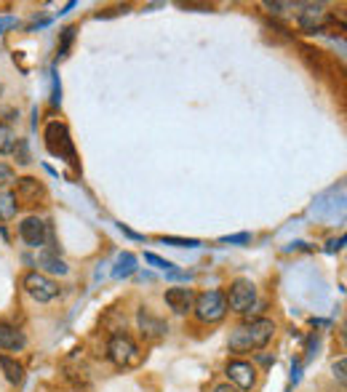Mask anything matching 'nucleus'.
I'll return each mask as SVG.
<instances>
[{"mask_svg": "<svg viewBox=\"0 0 347 392\" xmlns=\"http://www.w3.org/2000/svg\"><path fill=\"white\" fill-rule=\"evenodd\" d=\"M275 334V323L267 320V318H259V320H251L246 325H238L233 334H230V342L227 347L230 352H254L267 347V342Z\"/></svg>", "mask_w": 347, "mask_h": 392, "instance_id": "obj_1", "label": "nucleus"}, {"mask_svg": "<svg viewBox=\"0 0 347 392\" xmlns=\"http://www.w3.org/2000/svg\"><path fill=\"white\" fill-rule=\"evenodd\" d=\"M192 312H195V318H198L200 323H219L227 315L225 294L222 291H206V294H200L192 302Z\"/></svg>", "mask_w": 347, "mask_h": 392, "instance_id": "obj_2", "label": "nucleus"}, {"mask_svg": "<svg viewBox=\"0 0 347 392\" xmlns=\"http://www.w3.org/2000/svg\"><path fill=\"white\" fill-rule=\"evenodd\" d=\"M227 310L238 312V315H246L251 312V307L256 304V285L249 281V278H238L230 285V294H227Z\"/></svg>", "mask_w": 347, "mask_h": 392, "instance_id": "obj_3", "label": "nucleus"}, {"mask_svg": "<svg viewBox=\"0 0 347 392\" xmlns=\"http://www.w3.org/2000/svg\"><path fill=\"white\" fill-rule=\"evenodd\" d=\"M46 147L56 158H67L70 163H75V144L70 139V131L62 123H48L46 128Z\"/></svg>", "mask_w": 347, "mask_h": 392, "instance_id": "obj_4", "label": "nucleus"}, {"mask_svg": "<svg viewBox=\"0 0 347 392\" xmlns=\"http://www.w3.org/2000/svg\"><path fill=\"white\" fill-rule=\"evenodd\" d=\"M22 285H25V291L35 302H53V299L59 297V285L53 283L48 275H43V272H27Z\"/></svg>", "mask_w": 347, "mask_h": 392, "instance_id": "obj_5", "label": "nucleus"}, {"mask_svg": "<svg viewBox=\"0 0 347 392\" xmlns=\"http://www.w3.org/2000/svg\"><path fill=\"white\" fill-rule=\"evenodd\" d=\"M107 355L115 365H131L139 355H136V344L129 337H112L107 344Z\"/></svg>", "mask_w": 347, "mask_h": 392, "instance_id": "obj_6", "label": "nucleus"}, {"mask_svg": "<svg viewBox=\"0 0 347 392\" xmlns=\"http://www.w3.org/2000/svg\"><path fill=\"white\" fill-rule=\"evenodd\" d=\"M227 377H230V384L238 387V390H251L256 384V368L246 360H233L227 363Z\"/></svg>", "mask_w": 347, "mask_h": 392, "instance_id": "obj_7", "label": "nucleus"}, {"mask_svg": "<svg viewBox=\"0 0 347 392\" xmlns=\"http://www.w3.org/2000/svg\"><path fill=\"white\" fill-rule=\"evenodd\" d=\"M19 235H22V241H25L27 245L40 248V245L46 243V238H48V224L40 217H27L25 222L19 224Z\"/></svg>", "mask_w": 347, "mask_h": 392, "instance_id": "obj_8", "label": "nucleus"}, {"mask_svg": "<svg viewBox=\"0 0 347 392\" xmlns=\"http://www.w3.org/2000/svg\"><path fill=\"white\" fill-rule=\"evenodd\" d=\"M16 203H25V205H35L38 201L46 198V187L40 184L38 179L32 176H25V179H16Z\"/></svg>", "mask_w": 347, "mask_h": 392, "instance_id": "obj_9", "label": "nucleus"}, {"mask_svg": "<svg viewBox=\"0 0 347 392\" xmlns=\"http://www.w3.org/2000/svg\"><path fill=\"white\" fill-rule=\"evenodd\" d=\"M326 19H329V14H326L323 3H307L299 11V27L307 29V32H318Z\"/></svg>", "mask_w": 347, "mask_h": 392, "instance_id": "obj_10", "label": "nucleus"}, {"mask_svg": "<svg viewBox=\"0 0 347 392\" xmlns=\"http://www.w3.org/2000/svg\"><path fill=\"white\" fill-rule=\"evenodd\" d=\"M192 302H195L192 288H169V291H166V304H169L176 315H187V312L192 310Z\"/></svg>", "mask_w": 347, "mask_h": 392, "instance_id": "obj_11", "label": "nucleus"}, {"mask_svg": "<svg viewBox=\"0 0 347 392\" xmlns=\"http://www.w3.org/2000/svg\"><path fill=\"white\" fill-rule=\"evenodd\" d=\"M139 328H142V334H145L147 339H160L166 337V331H169V325L163 323L160 318H155L150 310H139Z\"/></svg>", "mask_w": 347, "mask_h": 392, "instance_id": "obj_12", "label": "nucleus"}, {"mask_svg": "<svg viewBox=\"0 0 347 392\" xmlns=\"http://www.w3.org/2000/svg\"><path fill=\"white\" fill-rule=\"evenodd\" d=\"M25 344H27V337L19 328L0 323V350L16 352V350H25Z\"/></svg>", "mask_w": 347, "mask_h": 392, "instance_id": "obj_13", "label": "nucleus"}, {"mask_svg": "<svg viewBox=\"0 0 347 392\" xmlns=\"http://www.w3.org/2000/svg\"><path fill=\"white\" fill-rule=\"evenodd\" d=\"M38 267L43 272H51V275H67L70 267L65 264V259L56 257V251H43L38 257Z\"/></svg>", "mask_w": 347, "mask_h": 392, "instance_id": "obj_14", "label": "nucleus"}, {"mask_svg": "<svg viewBox=\"0 0 347 392\" xmlns=\"http://www.w3.org/2000/svg\"><path fill=\"white\" fill-rule=\"evenodd\" d=\"M0 368H3V374H6V379L11 381V384H22L25 381V368L16 363L13 358H0Z\"/></svg>", "mask_w": 347, "mask_h": 392, "instance_id": "obj_15", "label": "nucleus"}, {"mask_svg": "<svg viewBox=\"0 0 347 392\" xmlns=\"http://www.w3.org/2000/svg\"><path fill=\"white\" fill-rule=\"evenodd\" d=\"M16 142H19L16 131H13L8 123H0V155H8V152H13Z\"/></svg>", "mask_w": 347, "mask_h": 392, "instance_id": "obj_16", "label": "nucleus"}, {"mask_svg": "<svg viewBox=\"0 0 347 392\" xmlns=\"http://www.w3.org/2000/svg\"><path fill=\"white\" fill-rule=\"evenodd\" d=\"M16 208H19V203H16V195L13 192H0V219L3 222H8V219L16 217Z\"/></svg>", "mask_w": 347, "mask_h": 392, "instance_id": "obj_17", "label": "nucleus"}, {"mask_svg": "<svg viewBox=\"0 0 347 392\" xmlns=\"http://www.w3.org/2000/svg\"><path fill=\"white\" fill-rule=\"evenodd\" d=\"M131 272H136V257H133V254H123V257L115 262L112 278H129Z\"/></svg>", "mask_w": 347, "mask_h": 392, "instance_id": "obj_18", "label": "nucleus"}, {"mask_svg": "<svg viewBox=\"0 0 347 392\" xmlns=\"http://www.w3.org/2000/svg\"><path fill=\"white\" fill-rule=\"evenodd\" d=\"M16 182V174H13L11 165H6V163H0V189L8 187V184H13Z\"/></svg>", "mask_w": 347, "mask_h": 392, "instance_id": "obj_19", "label": "nucleus"}, {"mask_svg": "<svg viewBox=\"0 0 347 392\" xmlns=\"http://www.w3.org/2000/svg\"><path fill=\"white\" fill-rule=\"evenodd\" d=\"M160 243L176 245V248H195V245H200L198 241H185V238H160Z\"/></svg>", "mask_w": 347, "mask_h": 392, "instance_id": "obj_20", "label": "nucleus"}, {"mask_svg": "<svg viewBox=\"0 0 347 392\" xmlns=\"http://www.w3.org/2000/svg\"><path fill=\"white\" fill-rule=\"evenodd\" d=\"M145 262H147V264H152V267H158V270H166V272L174 267L171 262H166V259L155 257V254H145Z\"/></svg>", "mask_w": 347, "mask_h": 392, "instance_id": "obj_21", "label": "nucleus"}, {"mask_svg": "<svg viewBox=\"0 0 347 392\" xmlns=\"http://www.w3.org/2000/svg\"><path fill=\"white\" fill-rule=\"evenodd\" d=\"M13 152H16V163H22V165H27L30 163V152H27V142H16V147H13Z\"/></svg>", "mask_w": 347, "mask_h": 392, "instance_id": "obj_22", "label": "nucleus"}, {"mask_svg": "<svg viewBox=\"0 0 347 392\" xmlns=\"http://www.w3.org/2000/svg\"><path fill=\"white\" fill-rule=\"evenodd\" d=\"M251 241V235L249 232H240V235H227L222 238V243H249Z\"/></svg>", "mask_w": 347, "mask_h": 392, "instance_id": "obj_23", "label": "nucleus"}, {"mask_svg": "<svg viewBox=\"0 0 347 392\" xmlns=\"http://www.w3.org/2000/svg\"><path fill=\"white\" fill-rule=\"evenodd\" d=\"M267 8L273 11V14H283V11H289V8H296L294 3H267Z\"/></svg>", "mask_w": 347, "mask_h": 392, "instance_id": "obj_24", "label": "nucleus"}, {"mask_svg": "<svg viewBox=\"0 0 347 392\" xmlns=\"http://www.w3.org/2000/svg\"><path fill=\"white\" fill-rule=\"evenodd\" d=\"M334 377L339 379V381H345V358L339 363H334Z\"/></svg>", "mask_w": 347, "mask_h": 392, "instance_id": "obj_25", "label": "nucleus"}, {"mask_svg": "<svg viewBox=\"0 0 347 392\" xmlns=\"http://www.w3.org/2000/svg\"><path fill=\"white\" fill-rule=\"evenodd\" d=\"M11 27H16V19H11V16H6V19H0V35L3 32H8Z\"/></svg>", "mask_w": 347, "mask_h": 392, "instance_id": "obj_26", "label": "nucleus"}, {"mask_svg": "<svg viewBox=\"0 0 347 392\" xmlns=\"http://www.w3.org/2000/svg\"><path fill=\"white\" fill-rule=\"evenodd\" d=\"M214 392H240V390H238V387H233V384L227 381V384H216V387H214Z\"/></svg>", "mask_w": 347, "mask_h": 392, "instance_id": "obj_27", "label": "nucleus"}, {"mask_svg": "<svg viewBox=\"0 0 347 392\" xmlns=\"http://www.w3.org/2000/svg\"><path fill=\"white\" fill-rule=\"evenodd\" d=\"M342 243H345V238H339V241H332V243H329V251H336V248H342Z\"/></svg>", "mask_w": 347, "mask_h": 392, "instance_id": "obj_28", "label": "nucleus"}, {"mask_svg": "<svg viewBox=\"0 0 347 392\" xmlns=\"http://www.w3.org/2000/svg\"><path fill=\"white\" fill-rule=\"evenodd\" d=\"M0 91H3V86H0Z\"/></svg>", "mask_w": 347, "mask_h": 392, "instance_id": "obj_29", "label": "nucleus"}]
</instances>
